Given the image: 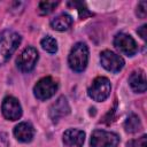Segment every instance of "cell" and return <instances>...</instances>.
<instances>
[{
  "label": "cell",
  "instance_id": "obj_1",
  "mask_svg": "<svg viewBox=\"0 0 147 147\" xmlns=\"http://www.w3.org/2000/svg\"><path fill=\"white\" fill-rule=\"evenodd\" d=\"M22 41V37L14 30H5L0 33V64H5L15 53Z\"/></svg>",
  "mask_w": 147,
  "mask_h": 147
},
{
  "label": "cell",
  "instance_id": "obj_2",
  "mask_svg": "<svg viewBox=\"0 0 147 147\" xmlns=\"http://www.w3.org/2000/svg\"><path fill=\"white\" fill-rule=\"evenodd\" d=\"M69 67L76 71L82 72L85 70L88 63V47L84 42H77L71 48L68 56Z\"/></svg>",
  "mask_w": 147,
  "mask_h": 147
},
{
  "label": "cell",
  "instance_id": "obj_3",
  "mask_svg": "<svg viewBox=\"0 0 147 147\" xmlns=\"http://www.w3.org/2000/svg\"><path fill=\"white\" fill-rule=\"evenodd\" d=\"M110 91H111V84L109 79L101 76V77H96L92 82L91 86L87 90V94L92 100L102 102L109 96Z\"/></svg>",
  "mask_w": 147,
  "mask_h": 147
},
{
  "label": "cell",
  "instance_id": "obj_4",
  "mask_svg": "<svg viewBox=\"0 0 147 147\" xmlns=\"http://www.w3.org/2000/svg\"><path fill=\"white\" fill-rule=\"evenodd\" d=\"M119 144V136L105 131L94 130L91 136V147H117Z\"/></svg>",
  "mask_w": 147,
  "mask_h": 147
},
{
  "label": "cell",
  "instance_id": "obj_5",
  "mask_svg": "<svg viewBox=\"0 0 147 147\" xmlns=\"http://www.w3.org/2000/svg\"><path fill=\"white\" fill-rule=\"evenodd\" d=\"M57 87H59L57 82L54 78L48 76L38 80V83L33 87V93L37 99L47 100L55 94V92L57 91Z\"/></svg>",
  "mask_w": 147,
  "mask_h": 147
},
{
  "label": "cell",
  "instance_id": "obj_6",
  "mask_svg": "<svg viewBox=\"0 0 147 147\" xmlns=\"http://www.w3.org/2000/svg\"><path fill=\"white\" fill-rule=\"evenodd\" d=\"M38 57V51L32 46H28L16 59V64L22 72H30L36 67Z\"/></svg>",
  "mask_w": 147,
  "mask_h": 147
},
{
  "label": "cell",
  "instance_id": "obj_7",
  "mask_svg": "<svg viewBox=\"0 0 147 147\" xmlns=\"http://www.w3.org/2000/svg\"><path fill=\"white\" fill-rule=\"evenodd\" d=\"M100 62H101V65L106 70H108L110 72H114V74L119 72L123 69L124 64H125L122 56H119L118 54H116V53H114L109 49H106V51L101 52Z\"/></svg>",
  "mask_w": 147,
  "mask_h": 147
},
{
  "label": "cell",
  "instance_id": "obj_8",
  "mask_svg": "<svg viewBox=\"0 0 147 147\" xmlns=\"http://www.w3.org/2000/svg\"><path fill=\"white\" fill-rule=\"evenodd\" d=\"M114 46L123 54L127 56H133L138 52V45L136 40L126 33H117L114 38Z\"/></svg>",
  "mask_w": 147,
  "mask_h": 147
},
{
  "label": "cell",
  "instance_id": "obj_9",
  "mask_svg": "<svg viewBox=\"0 0 147 147\" xmlns=\"http://www.w3.org/2000/svg\"><path fill=\"white\" fill-rule=\"evenodd\" d=\"M1 111L5 118L9 121H17L22 116V107L18 100L14 96H6L1 105Z\"/></svg>",
  "mask_w": 147,
  "mask_h": 147
},
{
  "label": "cell",
  "instance_id": "obj_10",
  "mask_svg": "<svg viewBox=\"0 0 147 147\" xmlns=\"http://www.w3.org/2000/svg\"><path fill=\"white\" fill-rule=\"evenodd\" d=\"M70 113V107L65 96H60L49 107V117L53 122H57L60 118L67 116Z\"/></svg>",
  "mask_w": 147,
  "mask_h": 147
},
{
  "label": "cell",
  "instance_id": "obj_11",
  "mask_svg": "<svg viewBox=\"0 0 147 147\" xmlns=\"http://www.w3.org/2000/svg\"><path fill=\"white\" fill-rule=\"evenodd\" d=\"M85 141V132L78 129H68L63 133V142L70 147H82Z\"/></svg>",
  "mask_w": 147,
  "mask_h": 147
},
{
  "label": "cell",
  "instance_id": "obj_12",
  "mask_svg": "<svg viewBox=\"0 0 147 147\" xmlns=\"http://www.w3.org/2000/svg\"><path fill=\"white\" fill-rule=\"evenodd\" d=\"M14 136L21 142H30L34 137V129L30 123L22 122L14 127Z\"/></svg>",
  "mask_w": 147,
  "mask_h": 147
},
{
  "label": "cell",
  "instance_id": "obj_13",
  "mask_svg": "<svg viewBox=\"0 0 147 147\" xmlns=\"http://www.w3.org/2000/svg\"><path fill=\"white\" fill-rule=\"evenodd\" d=\"M129 84L136 93H144L147 88L145 71L141 69L132 71L130 77H129Z\"/></svg>",
  "mask_w": 147,
  "mask_h": 147
},
{
  "label": "cell",
  "instance_id": "obj_14",
  "mask_svg": "<svg viewBox=\"0 0 147 147\" xmlns=\"http://www.w3.org/2000/svg\"><path fill=\"white\" fill-rule=\"evenodd\" d=\"M72 23H74L72 17H71L69 14L63 13V14L57 15L56 17H54V18L51 21V28H52L53 30H55V31L62 32V31L69 30V29L71 28Z\"/></svg>",
  "mask_w": 147,
  "mask_h": 147
},
{
  "label": "cell",
  "instance_id": "obj_15",
  "mask_svg": "<svg viewBox=\"0 0 147 147\" xmlns=\"http://www.w3.org/2000/svg\"><path fill=\"white\" fill-rule=\"evenodd\" d=\"M124 129L129 133H136L141 129V122L136 114L129 115V117L124 122Z\"/></svg>",
  "mask_w": 147,
  "mask_h": 147
},
{
  "label": "cell",
  "instance_id": "obj_16",
  "mask_svg": "<svg viewBox=\"0 0 147 147\" xmlns=\"http://www.w3.org/2000/svg\"><path fill=\"white\" fill-rule=\"evenodd\" d=\"M40 44H41V47L46 52H48V53H52L53 54V53H56V51H57V42L51 36H46L45 38H42L41 41H40Z\"/></svg>",
  "mask_w": 147,
  "mask_h": 147
},
{
  "label": "cell",
  "instance_id": "obj_17",
  "mask_svg": "<svg viewBox=\"0 0 147 147\" xmlns=\"http://www.w3.org/2000/svg\"><path fill=\"white\" fill-rule=\"evenodd\" d=\"M57 5H59L57 1H41L39 2L38 6V13L40 15H48L56 8Z\"/></svg>",
  "mask_w": 147,
  "mask_h": 147
},
{
  "label": "cell",
  "instance_id": "obj_18",
  "mask_svg": "<svg viewBox=\"0 0 147 147\" xmlns=\"http://www.w3.org/2000/svg\"><path fill=\"white\" fill-rule=\"evenodd\" d=\"M126 147H147V137L144 134L138 139L130 140L126 144Z\"/></svg>",
  "mask_w": 147,
  "mask_h": 147
},
{
  "label": "cell",
  "instance_id": "obj_19",
  "mask_svg": "<svg viewBox=\"0 0 147 147\" xmlns=\"http://www.w3.org/2000/svg\"><path fill=\"white\" fill-rule=\"evenodd\" d=\"M137 15L140 18H145L147 15V2L146 1H140L137 6Z\"/></svg>",
  "mask_w": 147,
  "mask_h": 147
},
{
  "label": "cell",
  "instance_id": "obj_20",
  "mask_svg": "<svg viewBox=\"0 0 147 147\" xmlns=\"http://www.w3.org/2000/svg\"><path fill=\"white\" fill-rule=\"evenodd\" d=\"M78 14H79V17L82 18V20H84V18H86L87 16H91L92 15V13H90L86 8H84L83 7V3H80V2H78Z\"/></svg>",
  "mask_w": 147,
  "mask_h": 147
},
{
  "label": "cell",
  "instance_id": "obj_21",
  "mask_svg": "<svg viewBox=\"0 0 147 147\" xmlns=\"http://www.w3.org/2000/svg\"><path fill=\"white\" fill-rule=\"evenodd\" d=\"M146 30H147V25L146 24H144V25H141L138 30H137V32H138V34L141 37V39H146Z\"/></svg>",
  "mask_w": 147,
  "mask_h": 147
}]
</instances>
